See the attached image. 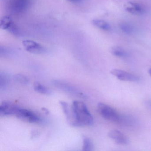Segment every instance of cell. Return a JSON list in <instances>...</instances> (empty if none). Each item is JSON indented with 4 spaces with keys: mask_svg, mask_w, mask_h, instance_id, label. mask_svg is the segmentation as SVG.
Wrapping results in <instances>:
<instances>
[{
    "mask_svg": "<svg viewBox=\"0 0 151 151\" xmlns=\"http://www.w3.org/2000/svg\"><path fill=\"white\" fill-rule=\"evenodd\" d=\"M108 136L116 144L125 145L129 143L128 138L122 132L117 130H113L109 133Z\"/></svg>",
    "mask_w": 151,
    "mask_h": 151,
    "instance_id": "cell-9",
    "label": "cell"
},
{
    "mask_svg": "<svg viewBox=\"0 0 151 151\" xmlns=\"http://www.w3.org/2000/svg\"><path fill=\"white\" fill-rule=\"evenodd\" d=\"M9 82V75L5 72L0 73V89L4 90L8 85Z\"/></svg>",
    "mask_w": 151,
    "mask_h": 151,
    "instance_id": "cell-15",
    "label": "cell"
},
{
    "mask_svg": "<svg viewBox=\"0 0 151 151\" xmlns=\"http://www.w3.org/2000/svg\"><path fill=\"white\" fill-rule=\"evenodd\" d=\"M83 151H93L94 149V145L91 139L86 137H83Z\"/></svg>",
    "mask_w": 151,
    "mask_h": 151,
    "instance_id": "cell-16",
    "label": "cell"
},
{
    "mask_svg": "<svg viewBox=\"0 0 151 151\" xmlns=\"http://www.w3.org/2000/svg\"><path fill=\"white\" fill-rule=\"evenodd\" d=\"M98 112L104 119L113 122L120 124L122 115L110 106L100 102L97 106Z\"/></svg>",
    "mask_w": 151,
    "mask_h": 151,
    "instance_id": "cell-2",
    "label": "cell"
},
{
    "mask_svg": "<svg viewBox=\"0 0 151 151\" xmlns=\"http://www.w3.org/2000/svg\"><path fill=\"white\" fill-rule=\"evenodd\" d=\"M121 30L128 35H131L134 32V29L130 24L127 23H122L119 25Z\"/></svg>",
    "mask_w": 151,
    "mask_h": 151,
    "instance_id": "cell-17",
    "label": "cell"
},
{
    "mask_svg": "<svg viewBox=\"0 0 151 151\" xmlns=\"http://www.w3.org/2000/svg\"><path fill=\"white\" fill-rule=\"evenodd\" d=\"M18 107L11 101H3L0 106V115L1 116L15 115Z\"/></svg>",
    "mask_w": 151,
    "mask_h": 151,
    "instance_id": "cell-8",
    "label": "cell"
},
{
    "mask_svg": "<svg viewBox=\"0 0 151 151\" xmlns=\"http://www.w3.org/2000/svg\"><path fill=\"white\" fill-rule=\"evenodd\" d=\"M29 0H6L8 10L13 14H18L24 12L29 6Z\"/></svg>",
    "mask_w": 151,
    "mask_h": 151,
    "instance_id": "cell-5",
    "label": "cell"
},
{
    "mask_svg": "<svg viewBox=\"0 0 151 151\" xmlns=\"http://www.w3.org/2000/svg\"><path fill=\"white\" fill-rule=\"evenodd\" d=\"M92 24L98 27L99 29L106 31H109L111 30V26L110 24L104 20L101 19H94L92 21Z\"/></svg>",
    "mask_w": 151,
    "mask_h": 151,
    "instance_id": "cell-13",
    "label": "cell"
},
{
    "mask_svg": "<svg viewBox=\"0 0 151 151\" xmlns=\"http://www.w3.org/2000/svg\"><path fill=\"white\" fill-rule=\"evenodd\" d=\"M128 13L133 15H142L145 14V9L137 3L129 2L125 8Z\"/></svg>",
    "mask_w": 151,
    "mask_h": 151,
    "instance_id": "cell-10",
    "label": "cell"
},
{
    "mask_svg": "<svg viewBox=\"0 0 151 151\" xmlns=\"http://www.w3.org/2000/svg\"><path fill=\"white\" fill-rule=\"evenodd\" d=\"M22 45L26 51L35 54H41L45 52V49L40 44L32 40H24Z\"/></svg>",
    "mask_w": 151,
    "mask_h": 151,
    "instance_id": "cell-7",
    "label": "cell"
},
{
    "mask_svg": "<svg viewBox=\"0 0 151 151\" xmlns=\"http://www.w3.org/2000/svg\"><path fill=\"white\" fill-rule=\"evenodd\" d=\"M16 116L24 121L32 123H40L43 119L38 115L31 110L18 107Z\"/></svg>",
    "mask_w": 151,
    "mask_h": 151,
    "instance_id": "cell-4",
    "label": "cell"
},
{
    "mask_svg": "<svg viewBox=\"0 0 151 151\" xmlns=\"http://www.w3.org/2000/svg\"><path fill=\"white\" fill-rule=\"evenodd\" d=\"M33 88L36 92L41 94L50 95L52 93V91L49 88L39 83H35Z\"/></svg>",
    "mask_w": 151,
    "mask_h": 151,
    "instance_id": "cell-14",
    "label": "cell"
},
{
    "mask_svg": "<svg viewBox=\"0 0 151 151\" xmlns=\"http://www.w3.org/2000/svg\"><path fill=\"white\" fill-rule=\"evenodd\" d=\"M148 74L150 75V76L151 77V68L149 69L148 70Z\"/></svg>",
    "mask_w": 151,
    "mask_h": 151,
    "instance_id": "cell-21",
    "label": "cell"
},
{
    "mask_svg": "<svg viewBox=\"0 0 151 151\" xmlns=\"http://www.w3.org/2000/svg\"><path fill=\"white\" fill-rule=\"evenodd\" d=\"M111 52L113 55L118 57H125L127 55L124 50L118 47H113L111 49Z\"/></svg>",
    "mask_w": 151,
    "mask_h": 151,
    "instance_id": "cell-18",
    "label": "cell"
},
{
    "mask_svg": "<svg viewBox=\"0 0 151 151\" xmlns=\"http://www.w3.org/2000/svg\"><path fill=\"white\" fill-rule=\"evenodd\" d=\"M68 1L70 2H73V3H77V2H79L81 0H68Z\"/></svg>",
    "mask_w": 151,
    "mask_h": 151,
    "instance_id": "cell-20",
    "label": "cell"
},
{
    "mask_svg": "<svg viewBox=\"0 0 151 151\" xmlns=\"http://www.w3.org/2000/svg\"><path fill=\"white\" fill-rule=\"evenodd\" d=\"M14 23L10 17L8 16L3 17L0 22V27L2 29L9 31L14 24Z\"/></svg>",
    "mask_w": 151,
    "mask_h": 151,
    "instance_id": "cell-11",
    "label": "cell"
},
{
    "mask_svg": "<svg viewBox=\"0 0 151 151\" xmlns=\"http://www.w3.org/2000/svg\"><path fill=\"white\" fill-rule=\"evenodd\" d=\"M110 73L121 81L136 82L139 79V78L136 75L121 70L114 69L110 71Z\"/></svg>",
    "mask_w": 151,
    "mask_h": 151,
    "instance_id": "cell-6",
    "label": "cell"
},
{
    "mask_svg": "<svg viewBox=\"0 0 151 151\" xmlns=\"http://www.w3.org/2000/svg\"><path fill=\"white\" fill-rule=\"evenodd\" d=\"M52 83L53 85L58 89L72 96H76L83 99H86L87 98L86 95L78 90L77 88L66 82L61 80H53Z\"/></svg>",
    "mask_w": 151,
    "mask_h": 151,
    "instance_id": "cell-3",
    "label": "cell"
},
{
    "mask_svg": "<svg viewBox=\"0 0 151 151\" xmlns=\"http://www.w3.org/2000/svg\"><path fill=\"white\" fill-rule=\"evenodd\" d=\"M72 121L74 126H90L93 123V118L84 103L75 101L71 106Z\"/></svg>",
    "mask_w": 151,
    "mask_h": 151,
    "instance_id": "cell-1",
    "label": "cell"
},
{
    "mask_svg": "<svg viewBox=\"0 0 151 151\" xmlns=\"http://www.w3.org/2000/svg\"><path fill=\"white\" fill-rule=\"evenodd\" d=\"M61 106L62 108L63 112L66 115L67 119L69 123L71 124L72 120V113L71 107H70L68 103L64 101H61L60 102Z\"/></svg>",
    "mask_w": 151,
    "mask_h": 151,
    "instance_id": "cell-12",
    "label": "cell"
},
{
    "mask_svg": "<svg viewBox=\"0 0 151 151\" xmlns=\"http://www.w3.org/2000/svg\"><path fill=\"white\" fill-rule=\"evenodd\" d=\"M14 79L20 83L27 84L29 83V80L27 77L22 74H16L14 76Z\"/></svg>",
    "mask_w": 151,
    "mask_h": 151,
    "instance_id": "cell-19",
    "label": "cell"
}]
</instances>
